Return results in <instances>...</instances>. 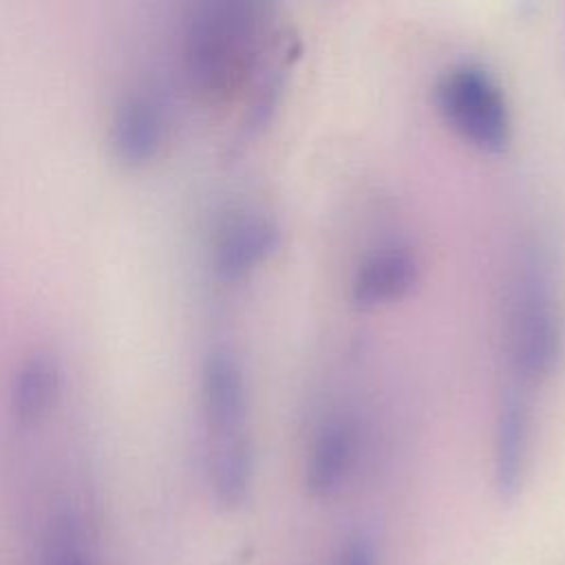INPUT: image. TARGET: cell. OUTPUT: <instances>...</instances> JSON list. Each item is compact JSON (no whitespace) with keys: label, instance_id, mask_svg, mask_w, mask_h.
I'll list each match as a JSON object with an SVG mask.
<instances>
[{"label":"cell","instance_id":"7","mask_svg":"<svg viewBox=\"0 0 565 565\" xmlns=\"http://www.w3.org/2000/svg\"><path fill=\"white\" fill-rule=\"evenodd\" d=\"M358 457V428L349 415H329L316 428L307 455L305 486L311 497H333L351 477Z\"/></svg>","mask_w":565,"mask_h":565},{"label":"cell","instance_id":"1","mask_svg":"<svg viewBox=\"0 0 565 565\" xmlns=\"http://www.w3.org/2000/svg\"><path fill=\"white\" fill-rule=\"evenodd\" d=\"M265 4L252 0H201L190 11L183 60L190 84L207 99H227L258 64L267 29Z\"/></svg>","mask_w":565,"mask_h":565},{"label":"cell","instance_id":"2","mask_svg":"<svg viewBox=\"0 0 565 565\" xmlns=\"http://www.w3.org/2000/svg\"><path fill=\"white\" fill-rule=\"evenodd\" d=\"M510 364L519 382L547 380L565 347V327L554 289V276L543 252L530 249L519 265L510 307Z\"/></svg>","mask_w":565,"mask_h":565},{"label":"cell","instance_id":"6","mask_svg":"<svg viewBox=\"0 0 565 565\" xmlns=\"http://www.w3.org/2000/svg\"><path fill=\"white\" fill-rule=\"evenodd\" d=\"M417 254L399 243L369 252L355 267L351 300L358 309H377L406 298L419 282Z\"/></svg>","mask_w":565,"mask_h":565},{"label":"cell","instance_id":"13","mask_svg":"<svg viewBox=\"0 0 565 565\" xmlns=\"http://www.w3.org/2000/svg\"><path fill=\"white\" fill-rule=\"evenodd\" d=\"M338 565H375V554L366 541H355L342 554Z\"/></svg>","mask_w":565,"mask_h":565},{"label":"cell","instance_id":"5","mask_svg":"<svg viewBox=\"0 0 565 565\" xmlns=\"http://www.w3.org/2000/svg\"><path fill=\"white\" fill-rule=\"evenodd\" d=\"M201 404L207 437L247 433V382L236 353L214 344L201 366Z\"/></svg>","mask_w":565,"mask_h":565},{"label":"cell","instance_id":"10","mask_svg":"<svg viewBox=\"0 0 565 565\" xmlns=\"http://www.w3.org/2000/svg\"><path fill=\"white\" fill-rule=\"evenodd\" d=\"M205 468L214 499L223 508L241 505L249 492L254 472L249 433L205 439Z\"/></svg>","mask_w":565,"mask_h":565},{"label":"cell","instance_id":"12","mask_svg":"<svg viewBox=\"0 0 565 565\" xmlns=\"http://www.w3.org/2000/svg\"><path fill=\"white\" fill-rule=\"evenodd\" d=\"M44 565H93L82 545V530L71 512L60 514L51 525Z\"/></svg>","mask_w":565,"mask_h":565},{"label":"cell","instance_id":"4","mask_svg":"<svg viewBox=\"0 0 565 565\" xmlns=\"http://www.w3.org/2000/svg\"><path fill=\"white\" fill-rule=\"evenodd\" d=\"M280 243L282 232L267 212L254 207L234 210L214 234V269L227 280L243 278L269 260L280 249Z\"/></svg>","mask_w":565,"mask_h":565},{"label":"cell","instance_id":"9","mask_svg":"<svg viewBox=\"0 0 565 565\" xmlns=\"http://www.w3.org/2000/svg\"><path fill=\"white\" fill-rule=\"evenodd\" d=\"M110 146L128 163L152 159L166 137V115L159 99L148 90L126 93L110 117Z\"/></svg>","mask_w":565,"mask_h":565},{"label":"cell","instance_id":"3","mask_svg":"<svg viewBox=\"0 0 565 565\" xmlns=\"http://www.w3.org/2000/svg\"><path fill=\"white\" fill-rule=\"evenodd\" d=\"M441 119L472 148L499 154L512 139V115L497 77L479 64L448 68L435 90Z\"/></svg>","mask_w":565,"mask_h":565},{"label":"cell","instance_id":"11","mask_svg":"<svg viewBox=\"0 0 565 565\" xmlns=\"http://www.w3.org/2000/svg\"><path fill=\"white\" fill-rule=\"evenodd\" d=\"M60 388V362L42 347L22 355L11 373L9 397L20 419H33L42 415Z\"/></svg>","mask_w":565,"mask_h":565},{"label":"cell","instance_id":"8","mask_svg":"<svg viewBox=\"0 0 565 565\" xmlns=\"http://www.w3.org/2000/svg\"><path fill=\"white\" fill-rule=\"evenodd\" d=\"M530 404L519 386L508 388L494 424V486L503 501H512L523 483L530 452Z\"/></svg>","mask_w":565,"mask_h":565}]
</instances>
